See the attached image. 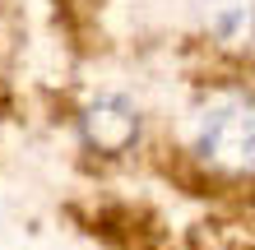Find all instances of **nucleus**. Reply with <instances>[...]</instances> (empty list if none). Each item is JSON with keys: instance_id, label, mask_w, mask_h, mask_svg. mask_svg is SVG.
<instances>
[{"instance_id": "obj_1", "label": "nucleus", "mask_w": 255, "mask_h": 250, "mask_svg": "<svg viewBox=\"0 0 255 250\" xmlns=\"http://www.w3.org/2000/svg\"><path fill=\"white\" fill-rule=\"evenodd\" d=\"M181 153L195 171L232 185H255V93L204 88L181 116Z\"/></svg>"}, {"instance_id": "obj_3", "label": "nucleus", "mask_w": 255, "mask_h": 250, "mask_svg": "<svg viewBox=\"0 0 255 250\" xmlns=\"http://www.w3.org/2000/svg\"><path fill=\"white\" fill-rule=\"evenodd\" d=\"M181 9L204 47L255 61V0H181Z\"/></svg>"}, {"instance_id": "obj_2", "label": "nucleus", "mask_w": 255, "mask_h": 250, "mask_svg": "<svg viewBox=\"0 0 255 250\" xmlns=\"http://www.w3.org/2000/svg\"><path fill=\"white\" fill-rule=\"evenodd\" d=\"M84 153L93 158H130L144 139V107L121 88H102L74 116Z\"/></svg>"}]
</instances>
